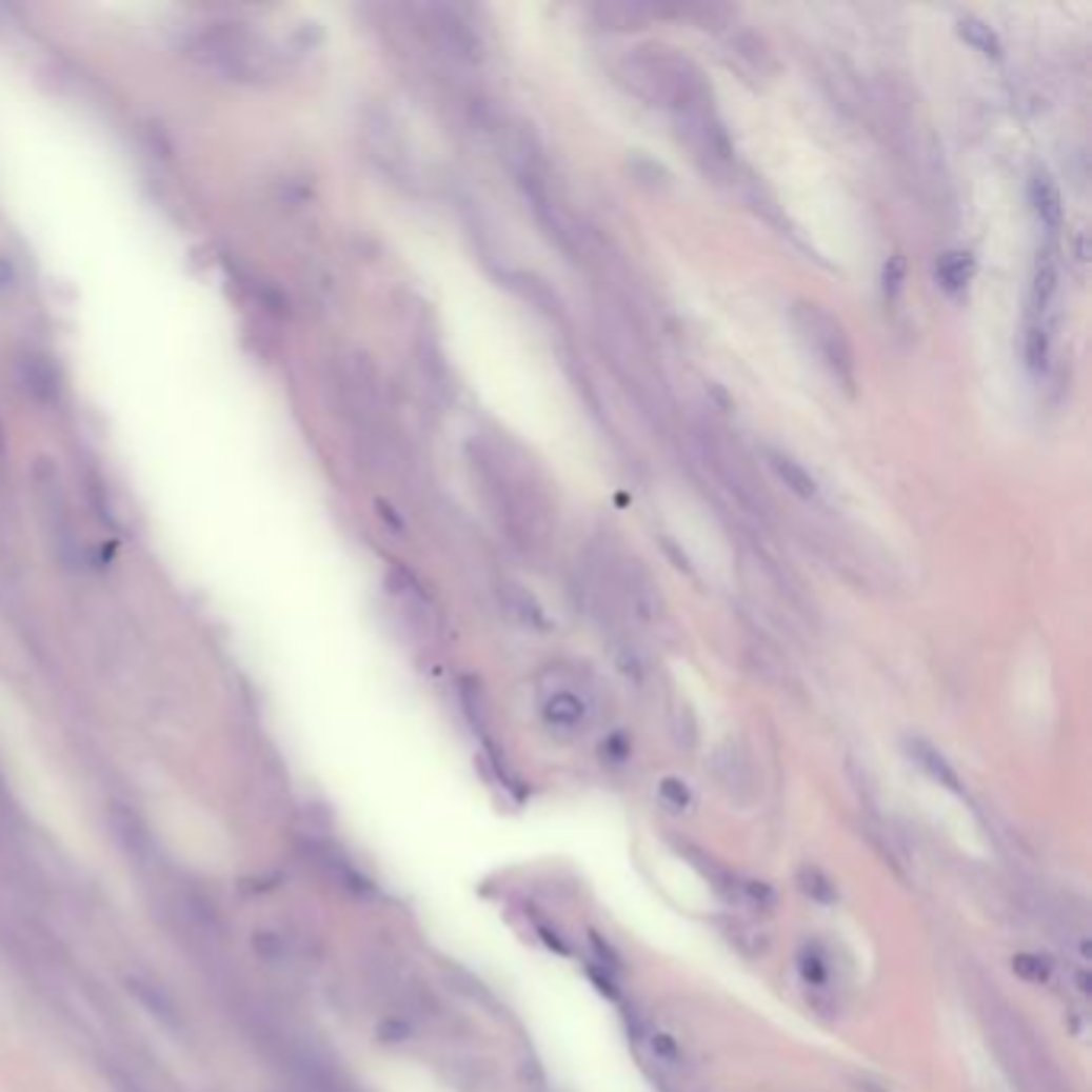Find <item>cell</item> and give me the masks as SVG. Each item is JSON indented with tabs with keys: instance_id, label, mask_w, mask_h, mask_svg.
<instances>
[{
	"instance_id": "9a60e30c",
	"label": "cell",
	"mask_w": 1092,
	"mask_h": 1092,
	"mask_svg": "<svg viewBox=\"0 0 1092 1092\" xmlns=\"http://www.w3.org/2000/svg\"><path fill=\"white\" fill-rule=\"evenodd\" d=\"M907 747H910L913 762H919V766H922V772L932 778V782H939V786H946V789H952V792H961L958 772H955V769L946 762V756H942L939 750L929 747L926 740H910Z\"/></svg>"
},
{
	"instance_id": "4fadbf2b",
	"label": "cell",
	"mask_w": 1092,
	"mask_h": 1092,
	"mask_svg": "<svg viewBox=\"0 0 1092 1092\" xmlns=\"http://www.w3.org/2000/svg\"><path fill=\"white\" fill-rule=\"evenodd\" d=\"M762 458H766V464L775 472V478L782 481L795 497H801V500H817V481L811 478V472H808V468H805L801 461H795L789 452L772 449V445L762 449Z\"/></svg>"
},
{
	"instance_id": "30bf717a",
	"label": "cell",
	"mask_w": 1092,
	"mask_h": 1092,
	"mask_svg": "<svg viewBox=\"0 0 1092 1092\" xmlns=\"http://www.w3.org/2000/svg\"><path fill=\"white\" fill-rule=\"evenodd\" d=\"M17 378L23 384V392L29 398H36L39 404H52L61 392V375L58 365L42 356V353H23L17 362Z\"/></svg>"
},
{
	"instance_id": "5b68a950",
	"label": "cell",
	"mask_w": 1092,
	"mask_h": 1092,
	"mask_svg": "<svg viewBox=\"0 0 1092 1092\" xmlns=\"http://www.w3.org/2000/svg\"><path fill=\"white\" fill-rule=\"evenodd\" d=\"M33 484H36V507H39V519L42 529L52 541V552L64 568L77 564V541L71 532V519H67V503L58 484V475L52 472V464H45V458L36 464L33 472Z\"/></svg>"
},
{
	"instance_id": "3957f363",
	"label": "cell",
	"mask_w": 1092,
	"mask_h": 1092,
	"mask_svg": "<svg viewBox=\"0 0 1092 1092\" xmlns=\"http://www.w3.org/2000/svg\"><path fill=\"white\" fill-rule=\"evenodd\" d=\"M481 468L513 541L525 555L541 552L544 544H549V532H552V510L541 488L507 455H491L481 461Z\"/></svg>"
},
{
	"instance_id": "44dd1931",
	"label": "cell",
	"mask_w": 1092,
	"mask_h": 1092,
	"mask_svg": "<svg viewBox=\"0 0 1092 1092\" xmlns=\"http://www.w3.org/2000/svg\"><path fill=\"white\" fill-rule=\"evenodd\" d=\"M648 1045H651V1054H654V1060H657L660 1067L682 1070V1064H686L682 1048H679V1045H676L670 1035H663V1032H651V1035H648Z\"/></svg>"
},
{
	"instance_id": "cb8c5ba5",
	"label": "cell",
	"mask_w": 1092,
	"mask_h": 1092,
	"mask_svg": "<svg viewBox=\"0 0 1092 1092\" xmlns=\"http://www.w3.org/2000/svg\"><path fill=\"white\" fill-rule=\"evenodd\" d=\"M660 798H663L667 808H673V811H686V808H689V789L679 782V778H667V782L660 786Z\"/></svg>"
},
{
	"instance_id": "d6986e66",
	"label": "cell",
	"mask_w": 1092,
	"mask_h": 1092,
	"mask_svg": "<svg viewBox=\"0 0 1092 1092\" xmlns=\"http://www.w3.org/2000/svg\"><path fill=\"white\" fill-rule=\"evenodd\" d=\"M958 36H961L974 52H980V55H987V58H999V55H1002L999 36L990 29V23H984V20H977V17L958 20Z\"/></svg>"
},
{
	"instance_id": "7c38bea8",
	"label": "cell",
	"mask_w": 1092,
	"mask_h": 1092,
	"mask_svg": "<svg viewBox=\"0 0 1092 1092\" xmlns=\"http://www.w3.org/2000/svg\"><path fill=\"white\" fill-rule=\"evenodd\" d=\"M500 605H503L510 621H516V626H522L529 632L552 629V621H549V615H544L541 602L519 583H503L500 587Z\"/></svg>"
},
{
	"instance_id": "ba28073f",
	"label": "cell",
	"mask_w": 1092,
	"mask_h": 1092,
	"mask_svg": "<svg viewBox=\"0 0 1092 1092\" xmlns=\"http://www.w3.org/2000/svg\"><path fill=\"white\" fill-rule=\"evenodd\" d=\"M593 706L590 698L583 695V689L574 686H555L541 695V721L549 724L555 734H580L590 724Z\"/></svg>"
},
{
	"instance_id": "8992f818",
	"label": "cell",
	"mask_w": 1092,
	"mask_h": 1092,
	"mask_svg": "<svg viewBox=\"0 0 1092 1092\" xmlns=\"http://www.w3.org/2000/svg\"><path fill=\"white\" fill-rule=\"evenodd\" d=\"M798 980L808 993V999L830 1012L836 1006V990H839V974H836V958L820 939H808L798 949Z\"/></svg>"
},
{
	"instance_id": "6da1fadb",
	"label": "cell",
	"mask_w": 1092,
	"mask_h": 1092,
	"mask_svg": "<svg viewBox=\"0 0 1092 1092\" xmlns=\"http://www.w3.org/2000/svg\"><path fill=\"white\" fill-rule=\"evenodd\" d=\"M618 77L635 97H641L651 106H667L676 119L712 110V87L706 84V77L689 58L676 52H632L621 61Z\"/></svg>"
},
{
	"instance_id": "52a82bcc",
	"label": "cell",
	"mask_w": 1092,
	"mask_h": 1092,
	"mask_svg": "<svg viewBox=\"0 0 1092 1092\" xmlns=\"http://www.w3.org/2000/svg\"><path fill=\"white\" fill-rule=\"evenodd\" d=\"M612 587L618 593V599L626 602V609L644 621V626H654L663 615V599L657 593V583L651 580V574L638 564V561H621V568L612 574Z\"/></svg>"
},
{
	"instance_id": "d4e9b609",
	"label": "cell",
	"mask_w": 1092,
	"mask_h": 1092,
	"mask_svg": "<svg viewBox=\"0 0 1092 1092\" xmlns=\"http://www.w3.org/2000/svg\"><path fill=\"white\" fill-rule=\"evenodd\" d=\"M14 263L7 257H0V289H11L14 285Z\"/></svg>"
},
{
	"instance_id": "7402d4cb",
	"label": "cell",
	"mask_w": 1092,
	"mask_h": 1092,
	"mask_svg": "<svg viewBox=\"0 0 1092 1092\" xmlns=\"http://www.w3.org/2000/svg\"><path fill=\"white\" fill-rule=\"evenodd\" d=\"M1012 968H1016L1032 984H1048L1051 980V965L1045 958H1035V955H1019Z\"/></svg>"
},
{
	"instance_id": "9c48e42d",
	"label": "cell",
	"mask_w": 1092,
	"mask_h": 1092,
	"mask_svg": "<svg viewBox=\"0 0 1092 1092\" xmlns=\"http://www.w3.org/2000/svg\"><path fill=\"white\" fill-rule=\"evenodd\" d=\"M1057 285H1060V251L1054 244V238L1048 244L1038 247V257H1035V266H1032V292H1029V301H1032V318H1041L1048 315V307L1057 295Z\"/></svg>"
},
{
	"instance_id": "8fae6325",
	"label": "cell",
	"mask_w": 1092,
	"mask_h": 1092,
	"mask_svg": "<svg viewBox=\"0 0 1092 1092\" xmlns=\"http://www.w3.org/2000/svg\"><path fill=\"white\" fill-rule=\"evenodd\" d=\"M426 14L433 20V33L442 39V45L449 52H455L461 58H478V52H481L478 33L455 7H430Z\"/></svg>"
},
{
	"instance_id": "e0dca14e",
	"label": "cell",
	"mask_w": 1092,
	"mask_h": 1092,
	"mask_svg": "<svg viewBox=\"0 0 1092 1092\" xmlns=\"http://www.w3.org/2000/svg\"><path fill=\"white\" fill-rule=\"evenodd\" d=\"M974 276V257L971 254H961V251H952V254H942L939 263H935V279H939V285L946 292H961Z\"/></svg>"
},
{
	"instance_id": "ac0fdd59",
	"label": "cell",
	"mask_w": 1092,
	"mask_h": 1092,
	"mask_svg": "<svg viewBox=\"0 0 1092 1092\" xmlns=\"http://www.w3.org/2000/svg\"><path fill=\"white\" fill-rule=\"evenodd\" d=\"M1026 365L1029 372L1041 375L1048 369V359H1051V334H1048V324L1041 318H1032L1029 327H1026Z\"/></svg>"
},
{
	"instance_id": "5bb4252c",
	"label": "cell",
	"mask_w": 1092,
	"mask_h": 1092,
	"mask_svg": "<svg viewBox=\"0 0 1092 1092\" xmlns=\"http://www.w3.org/2000/svg\"><path fill=\"white\" fill-rule=\"evenodd\" d=\"M1029 199H1032V209H1035L1038 221L1048 227V234L1054 238V234L1060 231V224H1064V199H1060L1057 183L1048 174H1035L1032 183H1029Z\"/></svg>"
},
{
	"instance_id": "2e32d148",
	"label": "cell",
	"mask_w": 1092,
	"mask_h": 1092,
	"mask_svg": "<svg viewBox=\"0 0 1092 1092\" xmlns=\"http://www.w3.org/2000/svg\"><path fill=\"white\" fill-rule=\"evenodd\" d=\"M593 14L609 29H635V26L648 23L657 11L644 7V4H596Z\"/></svg>"
},
{
	"instance_id": "277c9868",
	"label": "cell",
	"mask_w": 1092,
	"mask_h": 1092,
	"mask_svg": "<svg viewBox=\"0 0 1092 1092\" xmlns=\"http://www.w3.org/2000/svg\"><path fill=\"white\" fill-rule=\"evenodd\" d=\"M792 321H795L801 340L814 350L820 365L830 372V378L852 395L855 392V350L849 343L846 327L830 315L827 307H820L814 301H798L792 307Z\"/></svg>"
},
{
	"instance_id": "7a4b0ae2",
	"label": "cell",
	"mask_w": 1092,
	"mask_h": 1092,
	"mask_svg": "<svg viewBox=\"0 0 1092 1092\" xmlns=\"http://www.w3.org/2000/svg\"><path fill=\"white\" fill-rule=\"evenodd\" d=\"M190 58L238 84H270L282 74L279 48L247 26H209L186 45Z\"/></svg>"
},
{
	"instance_id": "603a6c76",
	"label": "cell",
	"mask_w": 1092,
	"mask_h": 1092,
	"mask_svg": "<svg viewBox=\"0 0 1092 1092\" xmlns=\"http://www.w3.org/2000/svg\"><path fill=\"white\" fill-rule=\"evenodd\" d=\"M904 279H907V266H904V257H891L885 263V298L894 304L900 289H904Z\"/></svg>"
},
{
	"instance_id": "ffe728a7",
	"label": "cell",
	"mask_w": 1092,
	"mask_h": 1092,
	"mask_svg": "<svg viewBox=\"0 0 1092 1092\" xmlns=\"http://www.w3.org/2000/svg\"><path fill=\"white\" fill-rule=\"evenodd\" d=\"M798 881H801V891L811 900H817V904H833L836 900V885L820 869H801Z\"/></svg>"
}]
</instances>
